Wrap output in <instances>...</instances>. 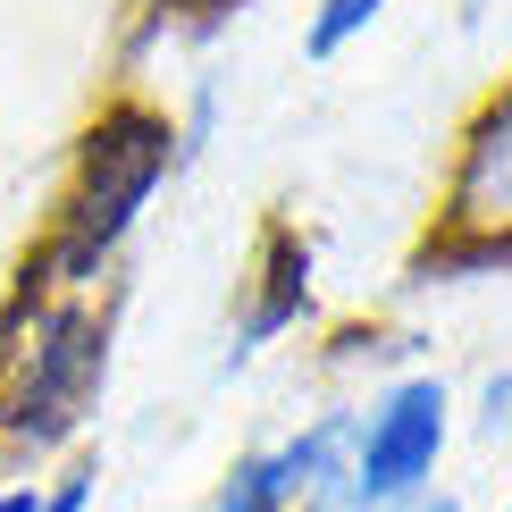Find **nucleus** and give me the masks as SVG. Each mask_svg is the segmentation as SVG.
I'll return each mask as SVG.
<instances>
[{"label":"nucleus","mask_w":512,"mask_h":512,"mask_svg":"<svg viewBox=\"0 0 512 512\" xmlns=\"http://www.w3.org/2000/svg\"><path fill=\"white\" fill-rule=\"evenodd\" d=\"M168 160H177V126L152 101H110L76 143V177H68V202H59L51 236H42L34 269H26V294H68L84 277H101V261L126 244V227L143 219V202L160 194Z\"/></svg>","instance_id":"obj_1"},{"label":"nucleus","mask_w":512,"mask_h":512,"mask_svg":"<svg viewBox=\"0 0 512 512\" xmlns=\"http://www.w3.org/2000/svg\"><path fill=\"white\" fill-rule=\"evenodd\" d=\"M110 370V319L76 294H26L0 319V445L51 454L76 437Z\"/></svg>","instance_id":"obj_2"},{"label":"nucleus","mask_w":512,"mask_h":512,"mask_svg":"<svg viewBox=\"0 0 512 512\" xmlns=\"http://www.w3.org/2000/svg\"><path fill=\"white\" fill-rule=\"evenodd\" d=\"M445 437H454V395L445 378H403L370 403V420L353 429V479L345 496L353 512H403L429 496L437 462H445Z\"/></svg>","instance_id":"obj_3"},{"label":"nucleus","mask_w":512,"mask_h":512,"mask_svg":"<svg viewBox=\"0 0 512 512\" xmlns=\"http://www.w3.org/2000/svg\"><path fill=\"white\" fill-rule=\"evenodd\" d=\"M445 219L471 227V261H512V93H496L479 110V126L462 135V168L454 194H445Z\"/></svg>","instance_id":"obj_4"},{"label":"nucleus","mask_w":512,"mask_h":512,"mask_svg":"<svg viewBox=\"0 0 512 512\" xmlns=\"http://www.w3.org/2000/svg\"><path fill=\"white\" fill-rule=\"evenodd\" d=\"M303 303H311V244L277 219L269 236H261V294H252V311H244V328H236V353L269 345L277 328H294Z\"/></svg>","instance_id":"obj_5"},{"label":"nucleus","mask_w":512,"mask_h":512,"mask_svg":"<svg viewBox=\"0 0 512 512\" xmlns=\"http://www.w3.org/2000/svg\"><path fill=\"white\" fill-rule=\"evenodd\" d=\"M210 512H303V487H294V471H286V445L236 454V471L219 479V504Z\"/></svg>","instance_id":"obj_6"},{"label":"nucleus","mask_w":512,"mask_h":512,"mask_svg":"<svg viewBox=\"0 0 512 512\" xmlns=\"http://www.w3.org/2000/svg\"><path fill=\"white\" fill-rule=\"evenodd\" d=\"M378 9H387V0H319V17H311V34H303V51H311V59H336V51H345V42L370 26Z\"/></svg>","instance_id":"obj_7"},{"label":"nucleus","mask_w":512,"mask_h":512,"mask_svg":"<svg viewBox=\"0 0 512 512\" xmlns=\"http://www.w3.org/2000/svg\"><path fill=\"white\" fill-rule=\"evenodd\" d=\"M93 479L101 471H84V462L59 471V479H42V512H84V504H93Z\"/></svg>","instance_id":"obj_8"},{"label":"nucleus","mask_w":512,"mask_h":512,"mask_svg":"<svg viewBox=\"0 0 512 512\" xmlns=\"http://www.w3.org/2000/svg\"><path fill=\"white\" fill-rule=\"evenodd\" d=\"M487 437H504L512 429V378H496V387H487V420H479Z\"/></svg>","instance_id":"obj_9"},{"label":"nucleus","mask_w":512,"mask_h":512,"mask_svg":"<svg viewBox=\"0 0 512 512\" xmlns=\"http://www.w3.org/2000/svg\"><path fill=\"white\" fill-rule=\"evenodd\" d=\"M0 512H42V479H9L0 487Z\"/></svg>","instance_id":"obj_10"},{"label":"nucleus","mask_w":512,"mask_h":512,"mask_svg":"<svg viewBox=\"0 0 512 512\" xmlns=\"http://www.w3.org/2000/svg\"><path fill=\"white\" fill-rule=\"evenodd\" d=\"M403 512H462L454 496H420V504H403Z\"/></svg>","instance_id":"obj_11"},{"label":"nucleus","mask_w":512,"mask_h":512,"mask_svg":"<svg viewBox=\"0 0 512 512\" xmlns=\"http://www.w3.org/2000/svg\"><path fill=\"white\" fill-rule=\"evenodd\" d=\"M303 512H353V504H345V496H328V504H303Z\"/></svg>","instance_id":"obj_12"},{"label":"nucleus","mask_w":512,"mask_h":512,"mask_svg":"<svg viewBox=\"0 0 512 512\" xmlns=\"http://www.w3.org/2000/svg\"><path fill=\"white\" fill-rule=\"evenodd\" d=\"M504 512H512V496H504Z\"/></svg>","instance_id":"obj_13"}]
</instances>
